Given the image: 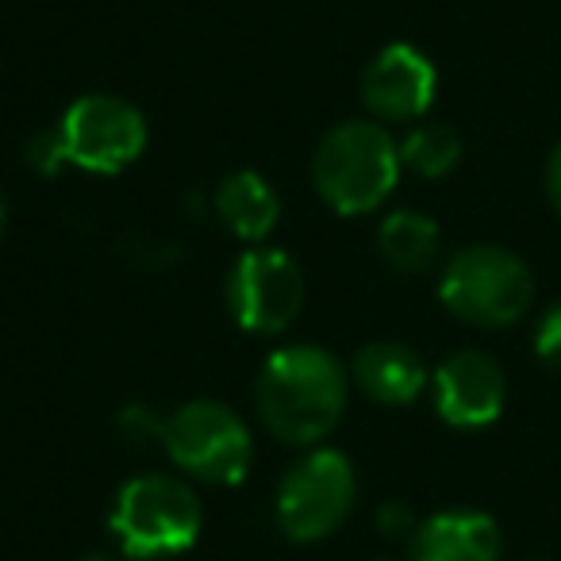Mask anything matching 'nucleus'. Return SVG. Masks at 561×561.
Instances as JSON below:
<instances>
[{
  "mask_svg": "<svg viewBox=\"0 0 561 561\" xmlns=\"http://www.w3.org/2000/svg\"><path fill=\"white\" fill-rule=\"evenodd\" d=\"M81 561H116V558H108V553H89V558H81Z\"/></svg>",
  "mask_w": 561,
  "mask_h": 561,
  "instance_id": "21",
  "label": "nucleus"
},
{
  "mask_svg": "<svg viewBox=\"0 0 561 561\" xmlns=\"http://www.w3.org/2000/svg\"><path fill=\"white\" fill-rule=\"evenodd\" d=\"M162 450L181 473L208 484H239L254 458V438L234 408L219 400H188L162 420Z\"/></svg>",
  "mask_w": 561,
  "mask_h": 561,
  "instance_id": "5",
  "label": "nucleus"
},
{
  "mask_svg": "<svg viewBox=\"0 0 561 561\" xmlns=\"http://www.w3.org/2000/svg\"><path fill=\"white\" fill-rule=\"evenodd\" d=\"M500 527L484 512H438L412 535V561H500Z\"/></svg>",
  "mask_w": 561,
  "mask_h": 561,
  "instance_id": "11",
  "label": "nucleus"
},
{
  "mask_svg": "<svg viewBox=\"0 0 561 561\" xmlns=\"http://www.w3.org/2000/svg\"><path fill=\"white\" fill-rule=\"evenodd\" d=\"M535 354L550 369H561V300L546 308L542 320H538V328H535Z\"/></svg>",
  "mask_w": 561,
  "mask_h": 561,
  "instance_id": "17",
  "label": "nucleus"
},
{
  "mask_svg": "<svg viewBox=\"0 0 561 561\" xmlns=\"http://www.w3.org/2000/svg\"><path fill=\"white\" fill-rule=\"evenodd\" d=\"M351 397V374L316 343L280 346L265 358L254 385L262 423L293 446H312L335 431Z\"/></svg>",
  "mask_w": 561,
  "mask_h": 561,
  "instance_id": "1",
  "label": "nucleus"
},
{
  "mask_svg": "<svg viewBox=\"0 0 561 561\" xmlns=\"http://www.w3.org/2000/svg\"><path fill=\"white\" fill-rule=\"evenodd\" d=\"M377 247H381V257L397 273H423L435 265L443 234H438V224L431 216L404 208L385 216L381 231H377Z\"/></svg>",
  "mask_w": 561,
  "mask_h": 561,
  "instance_id": "14",
  "label": "nucleus"
},
{
  "mask_svg": "<svg viewBox=\"0 0 561 561\" xmlns=\"http://www.w3.org/2000/svg\"><path fill=\"white\" fill-rule=\"evenodd\" d=\"M62 147L70 165L89 173H119L147 150V119L131 101L112 93H89L66 108Z\"/></svg>",
  "mask_w": 561,
  "mask_h": 561,
  "instance_id": "7",
  "label": "nucleus"
},
{
  "mask_svg": "<svg viewBox=\"0 0 561 561\" xmlns=\"http://www.w3.org/2000/svg\"><path fill=\"white\" fill-rule=\"evenodd\" d=\"M112 535L127 558H170L196 542L204 504L173 473H139L116 492Z\"/></svg>",
  "mask_w": 561,
  "mask_h": 561,
  "instance_id": "3",
  "label": "nucleus"
},
{
  "mask_svg": "<svg viewBox=\"0 0 561 561\" xmlns=\"http://www.w3.org/2000/svg\"><path fill=\"white\" fill-rule=\"evenodd\" d=\"M4 219H9V204H4V196H0V234H4Z\"/></svg>",
  "mask_w": 561,
  "mask_h": 561,
  "instance_id": "20",
  "label": "nucleus"
},
{
  "mask_svg": "<svg viewBox=\"0 0 561 561\" xmlns=\"http://www.w3.org/2000/svg\"><path fill=\"white\" fill-rule=\"evenodd\" d=\"M446 312L473 328H507L523 320L535 300V277L527 262L504 247H466L446 262L438 280Z\"/></svg>",
  "mask_w": 561,
  "mask_h": 561,
  "instance_id": "4",
  "label": "nucleus"
},
{
  "mask_svg": "<svg viewBox=\"0 0 561 561\" xmlns=\"http://www.w3.org/2000/svg\"><path fill=\"white\" fill-rule=\"evenodd\" d=\"M377 527H381L385 538H404V535H415V515L404 500H389V504L377 507Z\"/></svg>",
  "mask_w": 561,
  "mask_h": 561,
  "instance_id": "18",
  "label": "nucleus"
},
{
  "mask_svg": "<svg viewBox=\"0 0 561 561\" xmlns=\"http://www.w3.org/2000/svg\"><path fill=\"white\" fill-rule=\"evenodd\" d=\"M27 162H32V170L47 173V178H50V173H58V170H66V165H70L58 127H50V131H39L32 142H27Z\"/></svg>",
  "mask_w": 561,
  "mask_h": 561,
  "instance_id": "16",
  "label": "nucleus"
},
{
  "mask_svg": "<svg viewBox=\"0 0 561 561\" xmlns=\"http://www.w3.org/2000/svg\"><path fill=\"white\" fill-rule=\"evenodd\" d=\"M461 158V139L446 124H423L400 142V162L420 178H446Z\"/></svg>",
  "mask_w": 561,
  "mask_h": 561,
  "instance_id": "15",
  "label": "nucleus"
},
{
  "mask_svg": "<svg viewBox=\"0 0 561 561\" xmlns=\"http://www.w3.org/2000/svg\"><path fill=\"white\" fill-rule=\"evenodd\" d=\"M400 147L374 119H351L323 135L312 158L316 193L343 216H366L381 208L400 181Z\"/></svg>",
  "mask_w": 561,
  "mask_h": 561,
  "instance_id": "2",
  "label": "nucleus"
},
{
  "mask_svg": "<svg viewBox=\"0 0 561 561\" xmlns=\"http://www.w3.org/2000/svg\"><path fill=\"white\" fill-rule=\"evenodd\" d=\"M435 85L438 78L431 58L408 47V43H392V47L377 50V58L366 66L362 96H366L369 112L377 119L408 124V119H420L431 108Z\"/></svg>",
  "mask_w": 561,
  "mask_h": 561,
  "instance_id": "9",
  "label": "nucleus"
},
{
  "mask_svg": "<svg viewBox=\"0 0 561 561\" xmlns=\"http://www.w3.org/2000/svg\"><path fill=\"white\" fill-rule=\"evenodd\" d=\"M227 308L239 328L254 335H280L305 308V273L285 250H247L227 273Z\"/></svg>",
  "mask_w": 561,
  "mask_h": 561,
  "instance_id": "8",
  "label": "nucleus"
},
{
  "mask_svg": "<svg viewBox=\"0 0 561 561\" xmlns=\"http://www.w3.org/2000/svg\"><path fill=\"white\" fill-rule=\"evenodd\" d=\"M216 216L242 242H262L277 227L280 201L273 185L254 170H239L216 188Z\"/></svg>",
  "mask_w": 561,
  "mask_h": 561,
  "instance_id": "13",
  "label": "nucleus"
},
{
  "mask_svg": "<svg viewBox=\"0 0 561 561\" xmlns=\"http://www.w3.org/2000/svg\"><path fill=\"white\" fill-rule=\"evenodd\" d=\"M351 377L369 400L377 404H412L427 389V369L420 354L408 351L404 343H369L354 354Z\"/></svg>",
  "mask_w": 561,
  "mask_h": 561,
  "instance_id": "12",
  "label": "nucleus"
},
{
  "mask_svg": "<svg viewBox=\"0 0 561 561\" xmlns=\"http://www.w3.org/2000/svg\"><path fill=\"white\" fill-rule=\"evenodd\" d=\"M546 196H550L553 211L561 216V142L553 147L550 162H546Z\"/></svg>",
  "mask_w": 561,
  "mask_h": 561,
  "instance_id": "19",
  "label": "nucleus"
},
{
  "mask_svg": "<svg viewBox=\"0 0 561 561\" xmlns=\"http://www.w3.org/2000/svg\"><path fill=\"white\" fill-rule=\"evenodd\" d=\"M504 369L481 351H458L435 369V408L450 427H484L504 412Z\"/></svg>",
  "mask_w": 561,
  "mask_h": 561,
  "instance_id": "10",
  "label": "nucleus"
},
{
  "mask_svg": "<svg viewBox=\"0 0 561 561\" xmlns=\"http://www.w3.org/2000/svg\"><path fill=\"white\" fill-rule=\"evenodd\" d=\"M358 477L346 454L312 450L277 484V523L293 542H320L335 535L354 512Z\"/></svg>",
  "mask_w": 561,
  "mask_h": 561,
  "instance_id": "6",
  "label": "nucleus"
}]
</instances>
